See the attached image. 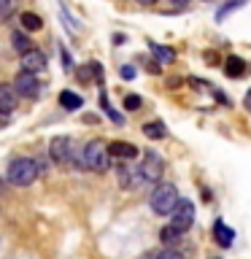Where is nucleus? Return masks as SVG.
Here are the masks:
<instances>
[{"label":"nucleus","instance_id":"16","mask_svg":"<svg viewBox=\"0 0 251 259\" xmlns=\"http://www.w3.org/2000/svg\"><path fill=\"white\" fill-rule=\"evenodd\" d=\"M149 49L154 52V57L159 60V65H170L176 60V52H173V49H168V46H159V44H154V40H149Z\"/></svg>","mask_w":251,"mask_h":259},{"label":"nucleus","instance_id":"20","mask_svg":"<svg viewBox=\"0 0 251 259\" xmlns=\"http://www.w3.org/2000/svg\"><path fill=\"white\" fill-rule=\"evenodd\" d=\"M100 105H103V111L108 113V116H111L113 121H116V124H124V119H121L119 113H116V111L111 108V103H108V95H105V92H100Z\"/></svg>","mask_w":251,"mask_h":259},{"label":"nucleus","instance_id":"2","mask_svg":"<svg viewBox=\"0 0 251 259\" xmlns=\"http://www.w3.org/2000/svg\"><path fill=\"white\" fill-rule=\"evenodd\" d=\"M178 200H181L178 197V189L173 184H168V181H159L151 189V194H149V205H151V210L157 216H170L176 210Z\"/></svg>","mask_w":251,"mask_h":259},{"label":"nucleus","instance_id":"24","mask_svg":"<svg viewBox=\"0 0 251 259\" xmlns=\"http://www.w3.org/2000/svg\"><path fill=\"white\" fill-rule=\"evenodd\" d=\"M159 259H184V254H181L178 248H165V251L159 254Z\"/></svg>","mask_w":251,"mask_h":259},{"label":"nucleus","instance_id":"5","mask_svg":"<svg viewBox=\"0 0 251 259\" xmlns=\"http://www.w3.org/2000/svg\"><path fill=\"white\" fill-rule=\"evenodd\" d=\"M162 173H165V159L157 151H146L141 165L135 170V181L138 184H159Z\"/></svg>","mask_w":251,"mask_h":259},{"label":"nucleus","instance_id":"11","mask_svg":"<svg viewBox=\"0 0 251 259\" xmlns=\"http://www.w3.org/2000/svg\"><path fill=\"white\" fill-rule=\"evenodd\" d=\"M214 238H216V243L222 248H230L235 243V232H232V227H227L222 219H219V222L214 224Z\"/></svg>","mask_w":251,"mask_h":259},{"label":"nucleus","instance_id":"27","mask_svg":"<svg viewBox=\"0 0 251 259\" xmlns=\"http://www.w3.org/2000/svg\"><path fill=\"white\" fill-rule=\"evenodd\" d=\"M60 54H62V62H65V70H70V68H73V60H70V54H68V52H65V49H62V52H60Z\"/></svg>","mask_w":251,"mask_h":259},{"label":"nucleus","instance_id":"28","mask_svg":"<svg viewBox=\"0 0 251 259\" xmlns=\"http://www.w3.org/2000/svg\"><path fill=\"white\" fill-rule=\"evenodd\" d=\"M8 8H11V0H0V16H6Z\"/></svg>","mask_w":251,"mask_h":259},{"label":"nucleus","instance_id":"19","mask_svg":"<svg viewBox=\"0 0 251 259\" xmlns=\"http://www.w3.org/2000/svg\"><path fill=\"white\" fill-rule=\"evenodd\" d=\"M159 240L165 243V246H173L176 240H181V232H178L173 224H165V227L159 230Z\"/></svg>","mask_w":251,"mask_h":259},{"label":"nucleus","instance_id":"29","mask_svg":"<svg viewBox=\"0 0 251 259\" xmlns=\"http://www.w3.org/2000/svg\"><path fill=\"white\" fill-rule=\"evenodd\" d=\"M205 62H219V54L216 52H205Z\"/></svg>","mask_w":251,"mask_h":259},{"label":"nucleus","instance_id":"30","mask_svg":"<svg viewBox=\"0 0 251 259\" xmlns=\"http://www.w3.org/2000/svg\"><path fill=\"white\" fill-rule=\"evenodd\" d=\"M243 105H246V108L251 111V89H248V92H246V97H243Z\"/></svg>","mask_w":251,"mask_h":259},{"label":"nucleus","instance_id":"26","mask_svg":"<svg viewBox=\"0 0 251 259\" xmlns=\"http://www.w3.org/2000/svg\"><path fill=\"white\" fill-rule=\"evenodd\" d=\"M146 70H149V73H154V76H157V73H162L159 62H146Z\"/></svg>","mask_w":251,"mask_h":259},{"label":"nucleus","instance_id":"3","mask_svg":"<svg viewBox=\"0 0 251 259\" xmlns=\"http://www.w3.org/2000/svg\"><path fill=\"white\" fill-rule=\"evenodd\" d=\"M81 159H84V167L92 170V173H105L111 165V151L108 143L103 141H89L84 149H81Z\"/></svg>","mask_w":251,"mask_h":259},{"label":"nucleus","instance_id":"33","mask_svg":"<svg viewBox=\"0 0 251 259\" xmlns=\"http://www.w3.org/2000/svg\"><path fill=\"white\" fill-rule=\"evenodd\" d=\"M138 3H143V6H151V3H157V0H138Z\"/></svg>","mask_w":251,"mask_h":259},{"label":"nucleus","instance_id":"13","mask_svg":"<svg viewBox=\"0 0 251 259\" xmlns=\"http://www.w3.org/2000/svg\"><path fill=\"white\" fill-rule=\"evenodd\" d=\"M224 73H227V76H230V78H240L243 73H246V62H243L240 57L230 54V57H227V60H224Z\"/></svg>","mask_w":251,"mask_h":259},{"label":"nucleus","instance_id":"23","mask_svg":"<svg viewBox=\"0 0 251 259\" xmlns=\"http://www.w3.org/2000/svg\"><path fill=\"white\" fill-rule=\"evenodd\" d=\"M141 105H143V100H141L138 95H127V97H124V108H127V111H138Z\"/></svg>","mask_w":251,"mask_h":259},{"label":"nucleus","instance_id":"31","mask_svg":"<svg viewBox=\"0 0 251 259\" xmlns=\"http://www.w3.org/2000/svg\"><path fill=\"white\" fill-rule=\"evenodd\" d=\"M170 3H173V6H176V8H184V6H186V3H189V0H170Z\"/></svg>","mask_w":251,"mask_h":259},{"label":"nucleus","instance_id":"15","mask_svg":"<svg viewBox=\"0 0 251 259\" xmlns=\"http://www.w3.org/2000/svg\"><path fill=\"white\" fill-rule=\"evenodd\" d=\"M19 22H22V30L24 32H38L40 27H44V19H40L38 14H32V11H24L19 16Z\"/></svg>","mask_w":251,"mask_h":259},{"label":"nucleus","instance_id":"18","mask_svg":"<svg viewBox=\"0 0 251 259\" xmlns=\"http://www.w3.org/2000/svg\"><path fill=\"white\" fill-rule=\"evenodd\" d=\"M11 46H14V52L16 54H24V52H30V38H27V32H19L16 30L14 35H11Z\"/></svg>","mask_w":251,"mask_h":259},{"label":"nucleus","instance_id":"25","mask_svg":"<svg viewBox=\"0 0 251 259\" xmlns=\"http://www.w3.org/2000/svg\"><path fill=\"white\" fill-rule=\"evenodd\" d=\"M119 76L127 78V81H133V78H135V68H133V65H124V68L119 70Z\"/></svg>","mask_w":251,"mask_h":259},{"label":"nucleus","instance_id":"9","mask_svg":"<svg viewBox=\"0 0 251 259\" xmlns=\"http://www.w3.org/2000/svg\"><path fill=\"white\" fill-rule=\"evenodd\" d=\"M16 108V89L14 84H0V116H8Z\"/></svg>","mask_w":251,"mask_h":259},{"label":"nucleus","instance_id":"4","mask_svg":"<svg viewBox=\"0 0 251 259\" xmlns=\"http://www.w3.org/2000/svg\"><path fill=\"white\" fill-rule=\"evenodd\" d=\"M49 154H52V159L57 165H81L84 167V159H81V154L76 149V143H73V138L68 135H57L52 143H49Z\"/></svg>","mask_w":251,"mask_h":259},{"label":"nucleus","instance_id":"21","mask_svg":"<svg viewBox=\"0 0 251 259\" xmlns=\"http://www.w3.org/2000/svg\"><path fill=\"white\" fill-rule=\"evenodd\" d=\"M243 3H246V0H232V3H227V6H222V8H219V11H216V19L222 22V19H224L227 14H232L235 8H240Z\"/></svg>","mask_w":251,"mask_h":259},{"label":"nucleus","instance_id":"1","mask_svg":"<svg viewBox=\"0 0 251 259\" xmlns=\"http://www.w3.org/2000/svg\"><path fill=\"white\" fill-rule=\"evenodd\" d=\"M40 162L38 159H30V157H16L11 159V165H8V184H14V186H30L35 178L40 176Z\"/></svg>","mask_w":251,"mask_h":259},{"label":"nucleus","instance_id":"14","mask_svg":"<svg viewBox=\"0 0 251 259\" xmlns=\"http://www.w3.org/2000/svg\"><path fill=\"white\" fill-rule=\"evenodd\" d=\"M60 105L65 111H78L81 105H84V100H81V95L70 92V89H62V92H60Z\"/></svg>","mask_w":251,"mask_h":259},{"label":"nucleus","instance_id":"10","mask_svg":"<svg viewBox=\"0 0 251 259\" xmlns=\"http://www.w3.org/2000/svg\"><path fill=\"white\" fill-rule=\"evenodd\" d=\"M108 151H111V157H119V159H135L138 157V146L130 141H113V143H108Z\"/></svg>","mask_w":251,"mask_h":259},{"label":"nucleus","instance_id":"17","mask_svg":"<svg viewBox=\"0 0 251 259\" xmlns=\"http://www.w3.org/2000/svg\"><path fill=\"white\" fill-rule=\"evenodd\" d=\"M143 135L149 138V141H162V138L168 135V130L162 121H149V124H143Z\"/></svg>","mask_w":251,"mask_h":259},{"label":"nucleus","instance_id":"32","mask_svg":"<svg viewBox=\"0 0 251 259\" xmlns=\"http://www.w3.org/2000/svg\"><path fill=\"white\" fill-rule=\"evenodd\" d=\"M62 14L68 16V8H62ZM68 19H70V16H68ZM68 27H70V32H76V24H73V22H68Z\"/></svg>","mask_w":251,"mask_h":259},{"label":"nucleus","instance_id":"12","mask_svg":"<svg viewBox=\"0 0 251 259\" xmlns=\"http://www.w3.org/2000/svg\"><path fill=\"white\" fill-rule=\"evenodd\" d=\"M78 81H84V84H89V81H103V65L100 62H87L78 68Z\"/></svg>","mask_w":251,"mask_h":259},{"label":"nucleus","instance_id":"22","mask_svg":"<svg viewBox=\"0 0 251 259\" xmlns=\"http://www.w3.org/2000/svg\"><path fill=\"white\" fill-rule=\"evenodd\" d=\"M116 173H119V184L121 186H133V178H130V176H133V170H130L127 165H119Z\"/></svg>","mask_w":251,"mask_h":259},{"label":"nucleus","instance_id":"8","mask_svg":"<svg viewBox=\"0 0 251 259\" xmlns=\"http://www.w3.org/2000/svg\"><path fill=\"white\" fill-rule=\"evenodd\" d=\"M19 65L27 73H44L46 70V54L38 52V49H30V52L19 54Z\"/></svg>","mask_w":251,"mask_h":259},{"label":"nucleus","instance_id":"6","mask_svg":"<svg viewBox=\"0 0 251 259\" xmlns=\"http://www.w3.org/2000/svg\"><path fill=\"white\" fill-rule=\"evenodd\" d=\"M170 224H173L181 235L189 232V227L194 224V202L192 200H178L176 210L170 213Z\"/></svg>","mask_w":251,"mask_h":259},{"label":"nucleus","instance_id":"7","mask_svg":"<svg viewBox=\"0 0 251 259\" xmlns=\"http://www.w3.org/2000/svg\"><path fill=\"white\" fill-rule=\"evenodd\" d=\"M14 89H16V95L27 97V100H35V97H40V81H38V73L22 70L19 76L14 78Z\"/></svg>","mask_w":251,"mask_h":259}]
</instances>
